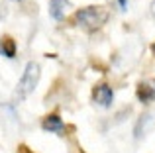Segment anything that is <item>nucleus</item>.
Segmentation results:
<instances>
[{
    "label": "nucleus",
    "mask_w": 155,
    "mask_h": 153,
    "mask_svg": "<svg viewBox=\"0 0 155 153\" xmlns=\"http://www.w3.org/2000/svg\"><path fill=\"white\" fill-rule=\"evenodd\" d=\"M39 76H41V67L35 61H30L26 65V71H24L18 86H16V90H14L12 102L18 104V102H22V100H26L28 96L35 90V86H38V83H39Z\"/></svg>",
    "instance_id": "f257e3e1"
},
{
    "label": "nucleus",
    "mask_w": 155,
    "mask_h": 153,
    "mask_svg": "<svg viewBox=\"0 0 155 153\" xmlns=\"http://www.w3.org/2000/svg\"><path fill=\"white\" fill-rule=\"evenodd\" d=\"M108 10L104 6H87L81 8V10L75 12V22L79 24L83 30L87 31H94L98 28H102L108 20Z\"/></svg>",
    "instance_id": "f03ea898"
},
{
    "label": "nucleus",
    "mask_w": 155,
    "mask_h": 153,
    "mask_svg": "<svg viewBox=\"0 0 155 153\" xmlns=\"http://www.w3.org/2000/svg\"><path fill=\"white\" fill-rule=\"evenodd\" d=\"M92 98H94L96 104L108 108L110 104H112V100H114V90L108 86V84H98V86H94V90H92Z\"/></svg>",
    "instance_id": "7ed1b4c3"
},
{
    "label": "nucleus",
    "mask_w": 155,
    "mask_h": 153,
    "mask_svg": "<svg viewBox=\"0 0 155 153\" xmlns=\"http://www.w3.org/2000/svg\"><path fill=\"white\" fill-rule=\"evenodd\" d=\"M41 128L45 132H49V134H61V132H65V124H63V120H61L57 114L45 116L43 122H41Z\"/></svg>",
    "instance_id": "20e7f679"
},
{
    "label": "nucleus",
    "mask_w": 155,
    "mask_h": 153,
    "mask_svg": "<svg viewBox=\"0 0 155 153\" xmlns=\"http://www.w3.org/2000/svg\"><path fill=\"white\" fill-rule=\"evenodd\" d=\"M136 96L140 102L143 104H149L155 100V84H149V83H140L137 84V90H136Z\"/></svg>",
    "instance_id": "39448f33"
},
{
    "label": "nucleus",
    "mask_w": 155,
    "mask_h": 153,
    "mask_svg": "<svg viewBox=\"0 0 155 153\" xmlns=\"http://www.w3.org/2000/svg\"><path fill=\"white\" fill-rule=\"evenodd\" d=\"M69 6H71L69 0H49V16L57 22H61L65 18V12H67Z\"/></svg>",
    "instance_id": "423d86ee"
},
{
    "label": "nucleus",
    "mask_w": 155,
    "mask_h": 153,
    "mask_svg": "<svg viewBox=\"0 0 155 153\" xmlns=\"http://www.w3.org/2000/svg\"><path fill=\"white\" fill-rule=\"evenodd\" d=\"M16 41L10 37V35H2L0 37V55H4V57L8 59H14L16 57Z\"/></svg>",
    "instance_id": "0eeeda50"
},
{
    "label": "nucleus",
    "mask_w": 155,
    "mask_h": 153,
    "mask_svg": "<svg viewBox=\"0 0 155 153\" xmlns=\"http://www.w3.org/2000/svg\"><path fill=\"white\" fill-rule=\"evenodd\" d=\"M149 124H151V114L141 116L140 122H137V126H136V130H134V135H136V138H141V134L145 132V128H147Z\"/></svg>",
    "instance_id": "6e6552de"
},
{
    "label": "nucleus",
    "mask_w": 155,
    "mask_h": 153,
    "mask_svg": "<svg viewBox=\"0 0 155 153\" xmlns=\"http://www.w3.org/2000/svg\"><path fill=\"white\" fill-rule=\"evenodd\" d=\"M18 153H34V151H31V149H30L28 145H24V143H22V145L18 147Z\"/></svg>",
    "instance_id": "1a4fd4ad"
},
{
    "label": "nucleus",
    "mask_w": 155,
    "mask_h": 153,
    "mask_svg": "<svg viewBox=\"0 0 155 153\" xmlns=\"http://www.w3.org/2000/svg\"><path fill=\"white\" fill-rule=\"evenodd\" d=\"M118 4H120V10H126V8H128V0H118Z\"/></svg>",
    "instance_id": "9d476101"
},
{
    "label": "nucleus",
    "mask_w": 155,
    "mask_h": 153,
    "mask_svg": "<svg viewBox=\"0 0 155 153\" xmlns=\"http://www.w3.org/2000/svg\"><path fill=\"white\" fill-rule=\"evenodd\" d=\"M151 16H155V0L151 2Z\"/></svg>",
    "instance_id": "9b49d317"
},
{
    "label": "nucleus",
    "mask_w": 155,
    "mask_h": 153,
    "mask_svg": "<svg viewBox=\"0 0 155 153\" xmlns=\"http://www.w3.org/2000/svg\"><path fill=\"white\" fill-rule=\"evenodd\" d=\"M151 49H153V53H155V43H153V47H151Z\"/></svg>",
    "instance_id": "f8f14e48"
},
{
    "label": "nucleus",
    "mask_w": 155,
    "mask_h": 153,
    "mask_svg": "<svg viewBox=\"0 0 155 153\" xmlns=\"http://www.w3.org/2000/svg\"><path fill=\"white\" fill-rule=\"evenodd\" d=\"M16 2H22V0H16Z\"/></svg>",
    "instance_id": "ddd939ff"
}]
</instances>
